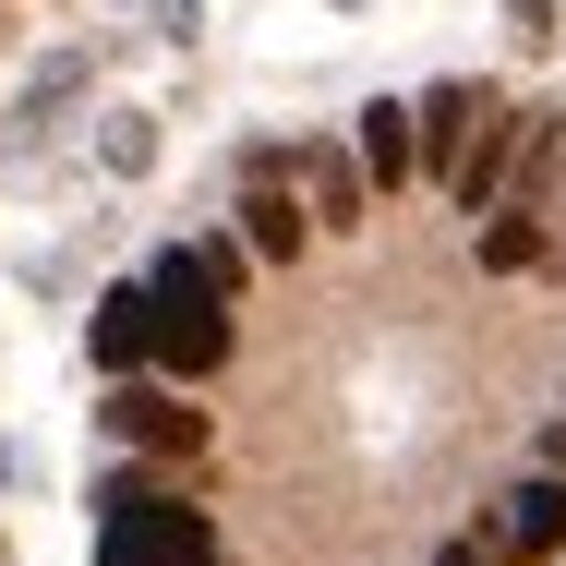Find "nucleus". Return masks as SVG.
Returning a JSON list of instances; mask_svg holds the SVG:
<instances>
[{"label":"nucleus","mask_w":566,"mask_h":566,"mask_svg":"<svg viewBox=\"0 0 566 566\" xmlns=\"http://www.w3.org/2000/svg\"><path fill=\"white\" fill-rule=\"evenodd\" d=\"M181 555H218V518L193 506V494H120L97 506V566H181Z\"/></svg>","instance_id":"f257e3e1"},{"label":"nucleus","mask_w":566,"mask_h":566,"mask_svg":"<svg viewBox=\"0 0 566 566\" xmlns=\"http://www.w3.org/2000/svg\"><path fill=\"white\" fill-rule=\"evenodd\" d=\"M97 434L133 458H206V410L181 398V386H145V374H109V398H97Z\"/></svg>","instance_id":"f03ea898"},{"label":"nucleus","mask_w":566,"mask_h":566,"mask_svg":"<svg viewBox=\"0 0 566 566\" xmlns=\"http://www.w3.org/2000/svg\"><path fill=\"white\" fill-rule=\"evenodd\" d=\"M482 543L506 566H543V555H566V482L555 470H518L494 506H482Z\"/></svg>","instance_id":"7ed1b4c3"},{"label":"nucleus","mask_w":566,"mask_h":566,"mask_svg":"<svg viewBox=\"0 0 566 566\" xmlns=\"http://www.w3.org/2000/svg\"><path fill=\"white\" fill-rule=\"evenodd\" d=\"M229 218H241V253H253V265H302V241H314V218H302L290 181H241Z\"/></svg>","instance_id":"20e7f679"},{"label":"nucleus","mask_w":566,"mask_h":566,"mask_svg":"<svg viewBox=\"0 0 566 566\" xmlns=\"http://www.w3.org/2000/svg\"><path fill=\"white\" fill-rule=\"evenodd\" d=\"M290 193H302L314 229H361V157H338V145H290Z\"/></svg>","instance_id":"39448f33"},{"label":"nucleus","mask_w":566,"mask_h":566,"mask_svg":"<svg viewBox=\"0 0 566 566\" xmlns=\"http://www.w3.org/2000/svg\"><path fill=\"white\" fill-rule=\"evenodd\" d=\"M482 97H494V85H434V97L410 109V169H434V181H447L458 145H470V120H482Z\"/></svg>","instance_id":"423d86ee"},{"label":"nucleus","mask_w":566,"mask_h":566,"mask_svg":"<svg viewBox=\"0 0 566 566\" xmlns=\"http://www.w3.org/2000/svg\"><path fill=\"white\" fill-rule=\"evenodd\" d=\"M85 361H97V374H145V277L97 290V314H85Z\"/></svg>","instance_id":"0eeeda50"},{"label":"nucleus","mask_w":566,"mask_h":566,"mask_svg":"<svg viewBox=\"0 0 566 566\" xmlns=\"http://www.w3.org/2000/svg\"><path fill=\"white\" fill-rule=\"evenodd\" d=\"M349 157H361V181H374V193H398V181H410V109H398V97H361Z\"/></svg>","instance_id":"6e6552de"},{"label":"nucleus","mask_w":566,"mask_h":566,"mask_svg":"<svg viewBox=\"0 0 566 566\" xmlns=\"http://www.w3.org/2000/svg\"><path fill=\"white\" fill-rule=\"evenodd\" d=\"M543 253H555L543 206H482V265H494V277H531Z\"/></svg>","instance_id":"1a4fd4ad"},{"label":"nucleus","mask_w":566,"mask_h":566,"mask_svg":"<svg viewBox=\"0 0 566 566\" xmlns=\"http://www.w3.org/2000/svg\"><path fill=\"white\" fill-rule=\"evenodd\" d=\"M97 157H109L120 181H133V169H157V120H145V109H109V133H97Z\"/></svg>","instance_id":"9d476101"},{"label":"nucleus","mask_w":566,"mask_h":566,"mask_svg":"<svg viewBox=\"0 0 566 566\" xmlns=\"http://www.w3.org/2000/svg\"><path fill=\"white\" fill-rule=\"evenodd\" d=\"M506 24H518L531 49H543V36H555V0H506Z\"/></svg>","instance_id":"9b49d317"},{"label":"nucleus","mask_w":566,"mask_h":566,"mask_svg":"<svg viewBox=\"0 0 566 566\" xmlns=\"http://www.w3.org/2000/svg\"><path fill=\"white\" fill-rule=\"evenodd\" d=\"M434 566H506V555H494L482 531H458V543H447V555H434Z\"/></svg>","instance_id":"f8f14e48"},{"label":"nucleus","mask_w":566,"mask_h":566,"mask_svg":"<svg viewBox=\"0 0 566 566\" xmlns=\"http://www.w3.org/2000/svg\"><path fill=\"white\" fill-rule=\"evenodd\" d=\"M531 470H555V482H566V422H543V447H531Z\"/></svg>","instance_id":"ddd939ff"},{"label":"nucleus","mask_w":566,"mask_h":566,"mask_svg":"<svg viewBox=\"0 0 566 566\" xmlns=\"http://www.w3.org/2000/svg\"><path fill=\"white\" fill-rule=\"evenodd\" d=\"M181 566H218V555H181Z\"/></svg>","instance_id":"4468645a"}]
</instances>
